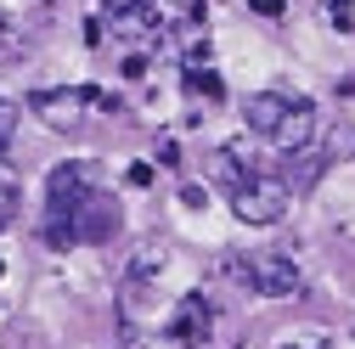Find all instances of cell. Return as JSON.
I'll use <instances>...</instances> for the list:
<instances>
[{"label":"cell","mask_w":355,"mask_h":349,"mask_svg":"<svg viewBox=\"0 0 355 349\" xmlns=\"http://www.w3.org/2000/svg\"><path fill=\"white\" fill-rule=\"evenodd\" d=\"M28 113L51 129H85L91 113H119V102L107 91H96V84H57V91H34Z\"/></svg>","instance_id":"2"},{"label":"cell","mask_w":355,"mask_h":349,"mask_svg":"<svg viewBox=\"0 0 355 349\" xmlns=\"http://www.w3.org/2000/svg\"><path fill=\"white\" fill-rule=\"evenodd\" d=\"M17 203H23V192H17V181L6 174V163H0V231L12 226V214H17Z\"/></svg>","instance_id":"9"},{"label":"cell","mask_w":355,"mask_h":349,"mask_svg":"<svg viewBox=\"0 0 355 349\" xmlns=\"http://www.w3.org/2000/svg\"><path fill=\"white\" fill-rule=\"evenodd\" d=\"M293 102H299V96H288V91H254V96L243 102V118H248V129H254V136H265V141H271L277 129L288 124Z\"/></svg>","instance_id":"6"},{"label":"cell","mask_w":355,"mask_h":349,"mask_svg":"<svg viewBox=\"0 0 355 349\" xmlns=\"http://www.w3.org/2000/svg\"><path fill=\"white\" fill-rule=\"evenodd\" d=\"M91 192H102L96 163H91V158H68V163H57V169H51V181H46V237H51L57 248H62L68 220L79 214V203L91 197Z\"/></svg>","instance_id":"1"},{"label":"cell","mask_w":355,"mask_h":349,"mask_svg":"<svg viewBox=\"0 0 355 349\" xmlns=\"http://www.w3.org/2000/svg\"><path fill=\"white\" fill-rule=\"evenodd\" d=\"M141 6H153V0H102V12H113V17H130V12H141Z\"/></svg>","instance_id":"12"},{"label":"cell","mask_w":355,"mask_h":349,"mask_svg":"<svg viewBox=\"0 0 355 349\" xmlns=\"http://www.w3.org/2000/svg\"><path fill=\"white\" fill-rule=\"evenodd\" d=\"M17 118H23V107L0 96V158H6V152H12V141H17Z\"/></svg>","instance_id":"10"},{"label":"cell","mask_w":355,"mask_h":349,"mask_svg":"<svg viewBox=\"0 0 355 349\" xmlns=\"http://www.w3.org/2000/svg\"><path fill=\"white\" fill-rule=\"evenodd\" d=\"M248 6H254L259 17H282V0H248Z\"/></svg>","instance_id":"13"},{"label":"cell","mask_w":355,"mask_h":349,"mask_svg":"<svg viewBox=\"0 0 355 349\" xmlns=\"http://www.w3.org/2000/svg\"><path fill=\"white\" fill-rule=\"evenodd\" d=\"M226 197H232V214L243 226H277L288 214V181L259 174V169H243L237 181L226 186Z\"/></svg>","instance_id":"3"},{"label":"cell","mask_w":355,"mask_h":349,"mask_svg":"<svg viewBox=\"0 0 355 349\" xmlns=\"http://www.w3.org/2000/svg\"><path fill=\"white\" fill-rule=\"evenodd\" d=\"M113 237H119V203H113V192H91L79 203V214L68 220L62 248L68 242H113Z\"/></svg>","instance_id":"5"},{"label":"cell","mask_w":355,"mask_h":349,"mask_svg":"<svg viewBox=\"0 0 355 349\" xmlns=\"http://www.w3.org/2000/svg\"><path fill=\"white\" fill-rule=\"evenodd\" d=\"M187 91H192V96H220L214 68H187Z\"/></svg>","instance_id":"11"},{"label":"cell","mask_w":355,"mask_h":349,"mask_svg":"<svg viewBox=\"0 0 355 349\" xmlns=\"http://www.w3.org/2000/svg\"><path fill=\"white\" fill-rule=\"evenodd\" d=\"M310 141H316V102H293V113H288V124L277 129V136H271V147L277 152H304Z\"/></svg>","instance_id":"7"},{"label":"cell","mask_w":355,"mask_h":349,"mask_svg":"<svg viewBox=\"0 0 355 349\" xmlns=\"http://www.w3.org/2000/svg\"><path fill=\"white\" fill-rule=\"evenodd\" d=\"M209 327H214V316H209V304L203 298H181V304H175V316H169V338L175 343H203L209 338Z\"/></svg>","instance_id":"8"},{"label":"cell","mask_w":355,"mask_h":349,"mask_svg":"<svg viewBox=\"0 0 355 349\" xmlns=\"http://www.w3.org/2000/svg\"><path fill=\"white\" fill-rule=\"evenodd\" d=\"M232 276H237L248 293H259V298H288V293H299V287H304V276H299V259L271 253V248L237 253V259H232Z\"/></svg>","instance_id":"4"}]
</instances>
